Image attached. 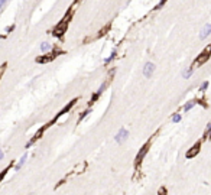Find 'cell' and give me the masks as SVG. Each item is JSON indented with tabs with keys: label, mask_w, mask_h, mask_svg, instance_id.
I'll use <instances>...</instances> for the list:
<instances>
[{
	"label": "cell",
	"mask_w": 211,
	"mask_h": 195,
	"mask_svg": "<svg viewBox=\"0 0 211 195\" xmlns=\"http://www.w3.org/2000/svg\"><path fill=\"white\" fill-rule=\"evenodd\" d=\"M116 55H117V52H116V49H114V51H113V52L110 54V56H109V58H106V59H104V64H106V65H109V64H110L111 61H114V58H116Z\"/></svg>",
	"instance_id": "12"
},
{
	"label": "cell",
	"mask_w": 211,
	"mask_h": 195,
	"mask_svg": "<svg viewBox=\"0 0 211 195\" xmlns=\"http://www.w3.org/2000/svg\"><path fill=\"white\" fill-rule=\"evenodd\" d=\"M146 152H148V145L143 146V147H142V152H139V155L136 156V165H139L140 162H142V159H143V156L146 155Z\"/></svg>",
	"instance_id": "9"
},
{
	"label": "cell",
	"mask_w": 211,
	"mask_h": 195,
	"mask_svg": "<svg viewBox=\"0 0 211 195\" xmlns=\"http://www.w3.org/2000/svg\"><path fill=\"white\" fill-rule=\"evenodd\" d=\"M107 88V83H103L100 85V88L97 90V91H95V94L93 95V98H91V101H90V104H93V103H94L95 100H97V98H98V97H100L101 94H103V91H104V90Z\"/></svg>",
	"instance_id": "5"
},
{
	"label": "cell",
	"mask_w": 211,
	"mask_h": 195,
	"mask_svg": "<svg viewBox=\"0 0 211 195\" xmlns=\"http://www.w3.org/2000/svg\"><path fill=\"white\" fill-rule=\"evenodd\" d=\"M26 159H28V153L25 152V153H23V155L20 156V159H19V162H17L16 165H15V171H19V169H20V168H22L23 165H25V162H26Z\"/></svg>",
	"instance_id": "8"
},
{
	"label": "cell",
	"mask_w": 211,
	"mask_h": 195,
	"mask_svg": "<svg viewBox=\"0 0 211 195\" xmlns=\"http://www.w3.org/2000/svg\"><path fill=\"white\" fill-rule=\"evenodd\" d=\"M210 34H211V25L210 23H207L206 26H204V29L200 32V39H206Z\"/></svg>",
	"instance_id": "7"
},
{
	"label": "cell",
	"mask_w": 211,
	"mask_h": 195,
	"mask_svg": "<svg viewBox=\"0 0 211 195\" xmlns=\"http://www.w3.org/2000/svg\"><path fill=\"white\" fill-rule=\"evenodd\" d=\"M7 2V0H0V10H2V7L5 6V3Z\"/></svg>",
	"instance_id": "19"
},
{
	"label": "cell",
	"mask_w": 211,
	"mask_h": 195,
	"mask_svg": "<svg viewBox=\"0 0 211 195\" xmlns=\"http://www.w3.org/2000/svg\"><path fill=\"white\" fill-rule=\"evenodd\" d=\"M71 15H72V9H70V12L67 13V16L64 17L61 22H59V25H56L55 29H54V35H55V36H59V38H61L62 35H64V32L67 30V26H68L67 20H68V17L71 16Z\"/></svg>",
	"instance_id": "1"
},
{
	"label": "cell",
	"mask_w": 211,
	"mask_h": 195,
	"mask_svg": "<svg viewBox=\"0 0 211 195\" xmlns=\"http://www.w3.org/2000/svg\"><path fill=\"white\" fill-rule=\"evenodd\" d=\"M208 85H210V84H208V81H204V83L200 85V88H198V90H200L201 93H206L207 88H208Z\"/></svg>",
	"instance_id": "15"
},
{
	"label": "cell",
	"mask_w": 211,
	"mask_h": 195,
	"mask_svg": "<svg viewBox=\"0 0 211 195\" xmlns=\"http://www.w3.org/2000/svg\"><path fill=\"white\" fill-rule=\"evenodd\" d=\"M210 54H211V45L208 46V48H206V51L201 54L200 56H198V59L195 61V64H198V65H201V64H204V62L208 59V56H210Z\"/></svg>",
	"instance_id": "4"
},
{
	"label": "cell",
	"mask_w": 211,
	"mask_h": 195,
	"mask_svg": "<svg viewBox=\"0 0 211 195\" xmlns=\"http://www.w3.org/2000/svg\"><path fill=\"white\" fill-rule=\"evenodd\" d=\"M198 152H200V143H195V145L191 147V151L187 152V158H194Z\"/></svg>",
	"instance_id": "6"
},
{
	"label": "cell",
	"mask_w": 211,
	"mask_h": 195,
	"mask_svg": "<svg viewBox=\"0 0 211 195\" xmlns=\"http://www.w3.org/2000/svg\"><path fill=\"white\" fill-rule=\"evenodd\" d=\"M192 74H194V68L191 67V68H188V69H185V71H184V73H182V77L185 78V80H188V78L192 75Z\"/></svg>",
	"instance_id": "13"
},
{
	"label": "cell",
	"mask_w": 211,
	"mask_h": 195,
	"mask_svg": "<svg viewBox=\"0 0 211 195\" xmlns=\"http://www.w3.org/2000/svg\"><path fill=\"white\" fill-rule=\"evenodd\" d=\"M165 3H166V0H161V2H159V5H158V6L155 7V10H159V9H161V7H162L163 5H165Z\"/></svg>",
	"instance_id": "18"
},
{
	"label": "cell",
	"mask_w": 211,
	"mask_h": 195,
	"mask_svg": "<svg viewBox=\"0 0 211 195\" xmlns=\"http://www.w3.org/2000/svg\"><path fill=\"white\" fill-rule=\"evenodd\" d=\"M195 104H197V101H195V100H191V101H188V103H187V104L184 106V112H185V113H187V112H189V110H191V108H192V107H194Z\"/></svg>",
	"instance_id": "11"
},
{
	"label": "cell",
	"mask_w": 211,
	"mask_h": 195,
	"mask_svg": "<svg viewBox=\"0 0 211 195\" xmlns=\"http://www.w3.org/2000/svg\"><path fill=\"white\" fill-rule=\"evenodd\" d=\"M206 137H210V139H211V123H208V126H207V132H206Z\"/></svg>",
	"instance_id": "17"
},
{
	"label": "cell",
	"mask_w": 211,
	"mask_h": 195,
	"mask_svg": "<svg viewBox=\"0 0 211 195\" xmlns=\"http://www.w3.org/2000/svg\"><path fill=\"white\" fill-rule=\"evenodd\" d=\"M3 158H5V152H3V151H2V149H0V161H2Z\"/></svg>",
	"instance_id": "20"
},
{
	"label": "cell",
	"mask_w": 211,
	"mask_h": 195,
	"mask_svg": "<svg viewBox=\"0 0 211 195\" xmlns=\"http://www.w3.org/2000/svg\"><path fill=\"white\" fill-rule=\"evenodd\" d=\"M51 49H52V45H51L49 42H42V44H41V51H42L44 54H48Z\"/></svg>",
	"instance_id": "10"
},
{
	"label": "cell",
	"mask_w": 211,
	"mask_h": 195,
	"mask_svg": "<svg viewBox=\"0 0 211 195\" xmlns=\"http://www.w3.org/2000/svg\"><path fill=\"white\" fill-rule=\"evenodd\" d=\"M153 73H155V64L153 62H146L143 67V75L146 78H150Z\"/></svg>",
	"instance_id": "3"
},
{
	"label": "cell",
	"mask_w": 211,
	"mask_h": 195,
	"mask_svg": "<svg viewBox=\"0 0 211 195\" xmlns=\"http://www.w3.org/2000/svg\"><path fill=\"white\" fill-rule=\"evenodd\" d=\"M181 120H182V116H181V114L175 113V114L172 116V122H173V123H179Z\"/></svg>",
	"instance_id": "16"
},
{
	"label": "cell",
	"mask_w": 211,
	"mask_h": 195,
	"mask_svg": "<svg viewBox=\"0 0 211 195\" xmlns=\"http://www.w3.org/2000/svg\"><path fill=\"white\" fill-rule=\"evenodd\" d=\"M127 137H129V130H127V129H124V127H120V130L117 132V134H116V137H114V139H116V142L119 143V145H122V143L127 139Z\"/></svg>",
	"instance_id": "2"
},
{
	"label": "cell",
	"mask_w": 211,
	"mask_h": 195,
	"mask_svg": "<svg viewBox=\"0 0 211 195\" xmlns=\"http://www.w3.org/2000/svg\"><path fill=\"white\" fill-rule=\"evenodd\" d=\"M90 113H91V108H87L85 112L81 113V116H80V119H78V123H81V122H83V120H84V119H85L87 116H88Z\"/></svg>",
	"instance_id": "14"
}]
</instances>
